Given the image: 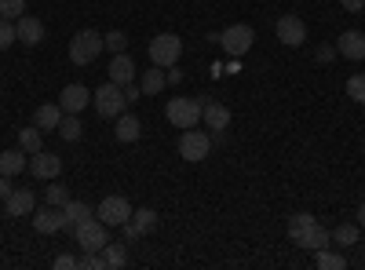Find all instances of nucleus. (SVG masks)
<instances>
[{
  "instance_id": "obj_1",
  "label": "nucleus",
  "mask_w": 365,
  "mask_h": 270,
  "mask_svg": "<svg viewBox=\"0 0 365 270\" xmlns=\"http://www.w3.org/2000/svg\"><path fill=\"white\" fill-rule=\"evenodd\" d=\"M289 237L299 245V249H325L329 245V230L311 216V212H296V216H289Z\"/></svg>"
},
{
  "instance_id": "obj_2",
  "label": "nucleus",
  "mask_w": 365,
  "mask_h": 270,
  "mask_svg": "<svg viewBox=\"0 0 365 270\" xmlns=\"http://www.w3.org/2000/svg\"><path fill=\"white\" fill-rule=\"evenodd\" d=\"M103 48H106L103 33H96V29H81V33H73V41H70V63L73 66H91L103 55Z\"/></svg>"
},
{
  "instance_id": "obj_3",
  "label": "nucleus",
  "mask_w": 365,
  "mask_h": 270,
  "mask_svg": "<svg viewBox=\"0 0 365 270\" xmlns=\"http://www.w3.org/2000/svg\"><path fill=\"white\" fill-rule=\"evenodd\" d=\"M220 44H223L227 55L241 58L245 51H252V44H256V29H252L249 22H234V26H227L223 33H220Z\"/></svg>"
},
{
  "instance_id": "obj_4",
  "label": "nucleus",
  "mask_w": 365,
  "mask_h": 270,
  "mask_svg": "<svg viewBox=\"0 0 365 270\" xmlns=\"http://www.w3.org/2000/svg\"><path fill=\"white\" fill-rule=\"evenodd\" d=\"M201 110H205V103L201 99H168V106H165V117L175 125V128H197V121H201Z\"/></svg>"
},
{
  "instance_id": "obj_5",
  "label": "nucleus",
  "mask_w": 365,
  "mask_h": 270,
  "mask_svg": "<svg viewBox=\"0 0 365 270\" xmlns=\"http://www.w3.org/2000/svg\"><path fill=\"white\" fill-rule=\"evenodd\" d=\"M91 103H96V113H99V117H120V113H125V106H128L125 88L113 84V81H110V84H103V88H96Z\"/></svg>"
},
{
  "instance_id": "obj_6",
  "label": "nucleus",
  "mask_w": 365,
  "mask_h": 270,
  "mask_svg": "<svg viewBox=\"0 0 365 270\" xmlns=\"http://www.w3.org/2000/svg\"><path fill=\"white\" fill-rule=\"evenodd\" d=\"M175 150H179L182 161H194V165H197V161H205V157L212 154V135L201 132V128H187V132L179 135V146H175Z\"/></svg>"
},
{
  "instance_id": "obj_7",
  "label": "nucleus",
  "mask_w": 365,
  "mask_h": 270,
  "mask_svg": "<svg viewBox=\"0 0 365 270\" xmlns=\"http://www.w3.org/2000/svg\"><path fill=\"white\" fill-rule=\"evenodd\" d=\"M179 55H182V41H179L175 33H158L154 41H150V63L161 66V70L175 66Z\"/></svg>"
},
{
  "instance_id": "obj_8",
  "label": "nucleus",
  "mask_w": 365,
  "mask_h": 270,
  "mask_svg": "<svg viewBox=\"0 0 365 270\" xmlns=\"http://www.w3.org/2000/svg\"><path fill=\"white\" fill-rule=\"evenodd\" d=\"M73 234H77V245H81L84 252H103V245L110 242L106 223H103V219H96V216H88L84 223H77V227H73Z\"/></svg>"
},
{
  "instance_id": "obj_9",
  "label": "nucleus",
  "mask_w": 365,
  "mask_h": 270,
  "mask_svg": "<svg viewBox=\"0 0 365 270\" xmlns=\"http://www.w3.org/2000/svg\"><path fill=\"white\" fill-rule=\"evenodd\" d=\"M132 212L135 208L128 204V197H117V194H110V197H103V204H99V219L106 223V227H125L128 219H132Z\"/></svg>"
},
{
  "instance_id": "obj_10",
  "label": "nucleus",
  "mask_w": 365,
  "mask_h": 270,
  "mask_svg": "<svg viewBox=\"0 0 365 270\" xmlns=\"http://www.w3.org/2000/svg\"><path fill=\"white\" fill-rule=\"evenodd\" d=\"M278 41L285 48H299L303 41H307V26H303L299 15H282L278 19Z\"/></svg>"
},
{
  "instance_id": "obj_11",
  "label": "nucleus",
  "mask_w": 365,
  "mask_h": 270,
  "mask_svg": "<svg viewBox=\"0 0 365 270\" xmlns=\"http://www.w3.org/2000/svg\"><path fill=\"white\" fill-rule=\"evenodd\" d=\"M29 172H34V179H55L63 172V157H55L51 150H37L34 161H29Z\"/></svg>"
},
{
  "instance_id": "obj_12",
  "label": "nucleus",
  "mask_w": 365,
  "mask_h": 270,
  "mask_svg": "<svg viewBox=\"0 0 365 270\" xmlns=\"http://www.w3.org/2000/svg\"><path fill=\"white\" fill-rule=\"evenodd\" d=\"M15 33H19L22 44L37 48V44H44V22L34 19V15H22V19H15Z\"/></svg>"
},
{
  "instance_id": "obj_13",
  "label": "nucleus",
  "mask_w": 365,
  "mask_h": 270,
  "mask_svg": "<svg viewBox=\"0 0 365 270\" xmlns=\"http://www.w3.org/2000/svg\"><path fill=\"white\" fill-rule=\"evenodd\" d=\"M336 51L344 58H351V63H361V58H365V33H361V29H347V33H340Z\"/></svg>"
},
{
  "instance_id": "obj_14",
  "label": "nucleus",
  "mask_w": 365,
  "mask_h": 270,
  "mask_svg": "<svg viewBox=\"0 0 365 270\" xmlns=\"http://www.w3.org/2000/svg\"><path fill=\"white\" fill-rule=\"evenodd\" d=\"M88 103H91V92H88L84 84H66L63 95H58V106H63V113H81Z\"/></svg>"
},
{
  "instance_id": "obj_15",
  "label": "nucleus",
  "mask_w": 365,
  "mask_h": 270,
  "mask_svg": "<svg viewBox=\"0 0 365 270\" xmlns=\"http://www.w3.org/2000/svg\"><path fill=\"white\" fill-rule=\"evenodd\" d=\"M34 227H37V234H58V230H63V208H58V204L37 208V212H34Z\"/></svg>"
},
{
  "instance_id": "obj_16",
  "label": "nucleus",
  "mask_w": 365,
  "mask_h": 270,
  "mask_svg": "<svg viewBox=\"0 0 365 270\" xmlns=\"http://www.w3.org/2000/svg\"><path fill=\"white\" fill-rule=\"evenodd\" d=\"M34 208H37V197L29 190H11L4 197V212L8 216H34Z\"/></svg>"
},
{
  "instance_id": "obj_17",
  "label": "nucleus",
  "mask_w": 365,
  "mask_h": 270,
  "mask_svg": "<svg viewBox=\"0 0 365 270\" xmlns=\"http://www.w3.org/2000/svg\"><path fill=\"white\" fill-rule=\"evenodd\" d=\"M201 121H205L212 132H227V128H230V110H227L223 103H205Z\"/></svg>"
},
{
  "instance_id": "obj_18",
  "label": "nucleus",
  "mask_w": 365,
  "mask_h": 270,
  "mask_svg": "<svg viewBox=\"0 0 365 270\" xmlns=\"http://www.w3.org/2000/svg\"><path fill=\"white\" fill-rule=\"evenodd\" d=\"M110 81H113V84H120V88L135 81V63L128 58V51L113 55V63H110Z\"/></svg>"
},
{
  "instance_id": "obj_19",
  "label": "nucleus",
  "mask_w": 365,
  "mask_h": 270,
  "mask_svg": "<svg viewBox=\"0 0 365 270\" xmlns=\"http://www.w3.org/2000/svg\"><path fill=\"white\" fill-rule=\"evenodd\" d=\"M113 135H117V142H135V139L143 135V121H139L135 113H120Z\"/></svg>"
},
{
  "instance_id": "obj_20",
  "label": "nucleus",
  "mask_w": 365,
  "mask_h": 270,
  "mask_svg": "<svg viewBox=\"0 0 365 270\" xmlns=\"http://www.w3.org/2000/svg\"><path fill=\"white\" fill-rule=\"evenodd\" d=\"M22 168H29L22 146L19 150H4V154H0V175H19Z\"/></svg>"
},
{
  "instance_id": "obj_21",
  "label": "nucleus",
  "mask_w": 365,
  "mask_h": 270,
  "mask_svg": "<svg viewBox=\"0 0 365 270\" xmlns=\"http://www.w3.org/2000/svg\"><path fill=\"white\" fill-rule=\"evenodd\" d=\"M165 84H168V77H165V70H161V66H150V70H143V77H139L143 95H158Z\"/></svg>"
},
{
  "instance_id": "obj_22",
  "label": "nucleus",
  "mask_w": 365,
  "mask_h": 270,
  "mask_svg": "<svg viewBox=\"0 0 365 270\" xmlns=\"http://www.w3.org/2000/svg\"><path fill=\"white\" fill-rule=\"evenodd\" d=\"M91 216V208L84 204V201H66L63 204V230H73L77 223H84Z\"/></svg>"
},
{
  "instance_id": "obj_23",
  "label": "nucleus",
  "mask_w": 365,
  "mask_h": 270,
  "mask_svg": "<svg viewBox=\"0 0 365 270\" xmlns=\"http://www.w3.org/2000/svg\"><path fill=\"white\" fill-rule=\"evenodd\" d=\"M58 121H63V106H58V103L37 106V117H34V125H37L41 132H48V128H58Z\"/></svg>"
},
{
  "instance_id": "obj_24",
  "label": "nucleus",
  "mask_w": 365,
  "mask_h": 270,
  "mask_svg": "<svg viewBox=\"0 0 365 270\" xmlns=\"http://www.w3.org/2000/svg\"><path fill=\"white\" fill-rule=\"evenodd\" d=\"M19 146L26 150L29 157H34L37 150H44V132H41L37 125H34V128H19Z\"/></svg>"
},
{
  "instance_id": "obj_25",
  "label": "nucleus",
  "mask_w": 365,
  "mask_h": 270,
  "mask_svg": "<svg viewBox=\"0 0 365 270\" xmlns=\"http://www.w3.org/2000/svg\"><path fill=\"white\" fill-rule=\"evenodd\" d=\"M55 132L63 135L66 142H77V139L84 135V125H81V117H77V113H63V121H58Z\"/></svg>"
},
{
  "instance_id": "obj_26",
  "label": "nucleus",
  "mask_w": 365,
  "mask_h": 270,
  "mask_svg": "<svg viewBox=\"0 0 365 270\" xmlns=\"http://www.w3.org/2000/svg\"><path fill=\"white\" fill-rule=\"evenodd\" d=\"M103 259H106V270H117V266H125V263H128V249L106 242V245H103Z\"/></svg>"
},
{
  "instance_id": "obj_27",
  "label": "nucleus",
  "mask_w": 365,
  "mask_h": 270,
  "mask_svg": "<svg viewBox=\"0 0 365 270\" xmlns=\"http://www.w3.org/2000/svg\"><path fill=\"white\" fill-rule=\"evenodd\" d=\"M132 227L139 234H150L158 227V212H154V208H135V212H132Z\"/></svg>"
},
{
  "instance_id": "obj_28",
  "label": "nucleus",
  "mask_w": 365,
  "mask_h": 270,
  "mask_svg": "<svg viewBox=\"0 0 365 270\" xmlns=\"http://www.w3.org/2000/svg\"><path fill=\"white\" fill-rule=\"evenodd\" d=\"M358 234H361L358 223H344V227L332 230V242H336V245H358Z\"/></svg>"
},
{
  "instance_id": "obj_29",
  "label": "nucleus",
  "mask_w": 365,
  "mask_h": 270,
  "mask_svg": "<svg viewBox=\"0 0 365 270\" xmlns=\"http://www.w3.org/2000/svg\"><path fill=\"white\" fill-rule=\"evenodd\" d=\"M322 270H344L347 266V259L340 256V252H329V249H318V259H314Z\"/></svg>"
},
{
  "instance_id": "obj_30",
  "label": "nucleus",
  "mask_w": 365,
  "mask_h": 270,
  "mask_svg": "<svg viewBox=\"0 0 365 270\" xmlns=\"http://www.w3.org/2000/svg\"><path fill=\"white\" fill-rule=\"evenodd\" d=\"M26 15V0H0V19H22Z\"/></svg>"
},
{
  "instance_id": "obj_31",
  "label": "nucleus",
  "mask_w": 365,
  "mask_h": 270,
  "mask_svg": "<svg viewBox=\"0 0 365 270\" xmlns=\"http://www.w3.org/2000/svg\"><path fill=\"white\" fill-rule=\"evenodd\" d=\"M347 95H351L358 106H365V73H354V77L347 81Z\"/></svg>"
},
{
  "instance_id": "obj_32",
  "label": "nucleus",
  "mask_w": 365,
  "mask_h": 270,
  "mask_svg": "<svg viewBox=\"0 0 365 270\" xmlns=\"http://www.w3.org/2000/svg\"><path fill=\"white\" fill-rule=\"evenodd\" d=\"M15 41H19V33H15V22H11V19H0V51H8Z\"/></svg>"
},
{
  "instance_id": "obj_33",
  "label": "nucleus",
  "mask_w": 365,
  "mask_h": 270,
  "mask_svg": "<svg viewBox=\"0 0 365 270\" xmlns=\"http://www.w3.org/2000/svg\"><path fill=\"white\" fill-rule=\"evenodd\" d=\"M77 266L81 270H106V259H103V252H84L77 259Z\"/></svg>"
},
{
  "instance_id": "obj_34",
  "label": "nucleus",
  "mask_w": 365,
  "mask_h": 270,
  "mask_svg": "<svg viewBox=\"0 0 365 270\" xmlns=\"http://www.w3.org/2000/svg\"><path fill=\"white\" fill-rule=\"evenodd\" d=\"M103 41H106V48H110L113 55H120V51H125V48H128V37H125V33H120V29H113V33H106Z\"/></svg>"
},
{
  "instance_id": "obj_35",
  "label": "nucleus",
  "mask_w": 365,
  "mask_h": 270,
  "mask_svg": "<svg viewBox=\"0 0 365 270\" xmlns=\"http://www.w3.org/2000/svg\"><path fill=\"white\" fill-rule=\"evenodd\" d=\"M66 201H70V190H66V187H58V183L48 187V204H58V208H63Z\"/></svg>"
},
{
  "instance_id": "obj_36",
  "label": "nucleus",
  "mask_w": 365,
  "mask_h": 270,
  "mask_svg": "<svg viewBox=\"0 0 365 270\" xmlns=\"http://www.w3.org/2000/svg\"><path fill=\"white\" fill-rule=\"evenodd\" d=\"M77 266V259L70 256V252H63V256H55V270H73Z\"/></svg>"
},
{
  "instance_id": "obj_37",
  "label": "nucleus",
  "mask_w": 365,
  "mask_h": 270,
  "mask_svg": "<svg viewBox=\"0 0 365 270\" xmlns=\"http://www.w3.org/2000/svg\"><path fill=\"white\" fill-rule=\"evenodd\" d=\"M336 55H340V51H336V48H329V44L314 51V58H318V63H332V58H336Z\"/></svg>"
},
{
  "instance_id": "obj_38",
  "label": "nucleus",
  "mask_w": 365,
  "mask_h": 270,
  "mask_svg": "<svg viewBox=\"0 0 365 270\" xmlns=\"http://www.w3.org/2000/svg\"><path fill=\"white\" fill-rule=\"evenodd\" d=\"M125 99H128V103H139V99H143V88H139V84H125Z\"/></svg>"
},
{
  "instance_id": "obj_39",
  "label": "nucleus",
  "mask_w": 365,
  "mask_h": 270,
  "mask_svg": "<svg viewBox=\"0 0 365 270\" xmlns=\"http://www.w3.org/2000/svg\"><path fill=\"white\" fill-rule=\"evenodd\" d=\"M340 8H344V11H351V15H358V11L365 8V0H340Z\"/></svg>"
},
{
  "instance_id": "obj_40",
  "label": "nucleus",
  "mask_w": 365,
  "mask_h": 270,
  "mask_svg": "<svg viewBox=\"0 0 365 270\" xmlns=\"http://www.w3.org/2000/svg\"><path fill=\"white\" fill-rule=\"evenodd\" d=\"M11 194V175H0V197Z\"/></svg>"
},
{
  "instance_id": "obj_41",
  "label": "nucleus",
  "mask_w": 365,
  "mask_h": 270,
  "mask_svg": "<svg viewBox=\"0 0 365 270\" xmlns=\"http://www.w3.org/2000/svg\"><path fill=\"white\" fill-rule=\"evenodd\" d=\"M165 77H168V84H182V70H172V66H168Z\"/></svg>"
},
{
  "instance_id": "obj_42",
  "label": "nucleus",
  "mask_w": 365,
  "mask_h": 270,
  "mask_svg": "<svg viewBox=\"0 0 365 270\" xmlns=\"http://www.w3.org/2000/svg\"><path fill=\"white\" fill-rule=\"evenodd\" d=\"M125 237H128V242H135V237H143V234H139V230H135V227H132V219H128V223H125Z\"/></svg>"
},
{
  "instance_id": "obj_43",
  "label": "nucleus",
  "mask_w": 365,
  "mask_h": 270,
  "mask_svg": "<svg viewBox=\"0 0 365 270\" xmlns=\"http://www.w3.org/2000/svg\"><path fill=\"white\" fill-rule=\"evenodd\" d=\"M358 227H361V230H365V201H361V204H358Z\"/></svg>"
}]
</instances>
